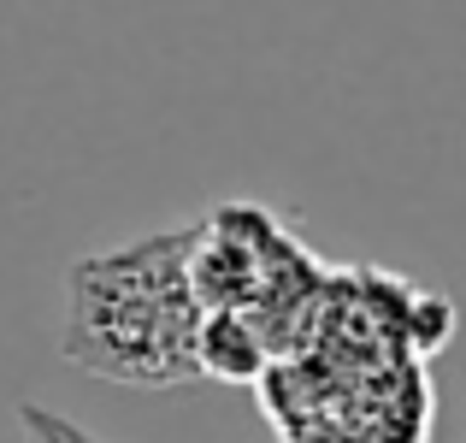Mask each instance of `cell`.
<instances>
[{
    "instance_id": "cell-2",
    "label": "cell",
    "mask_w": 466,
    "mask_h": 443,
    "mask_svg": "<svg viewBox=\"0 0 466 443\" xmlns=\"http://www.w3.org/2000/svg\"><path fill=\"white\" fill-rule=\"evenodd\" d=\"M461 443H466V438H461Z\"/></svg>"
},
{
    "instance_id": "cell-1",
    "label": "cell",
    "mask_w": 466,
    "mask_h": 443,
    "mask_svg": "<svg viewBox=\"0 0 466 443\" xmlns=\"http://www.w3.org/2000/svg\"><path fill=\"white\" fill-rule=\"evenodd\" d=\"M189 242L183 231H148L118 249H95L66 273V314H59V355L71 366L113 385H189L195 337H201V295L189 278Z\"/></svg>"
}]
</instances>
